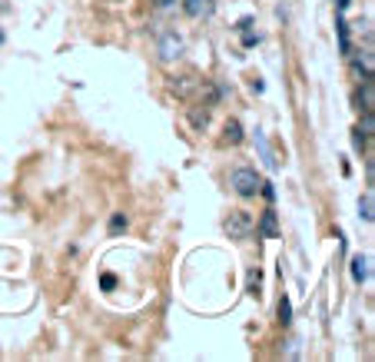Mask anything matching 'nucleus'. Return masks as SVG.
Masks as SVG:
<instances>
[{
  "instance_id": "obj_20",
  "label": "nucleus",
  "mask_w": 375,
  "mask_h": 362,
  "mask_svg": "<svg viewBox=\"0 0 375 362\" xmlns=\"http://www.w3.org/2000/svg\"><path fill=\"white\" fill-rule=\"evenodd\" d=\"M349 3H352V0H335V7H339V14H345V10H349Z\"/></svg>"
},
{
  "instance_id": "obj_7",
  "label": "nucleus",
  "mask_w": 375,
  "mask_h": 362,
  "mask_svg": "<svg viewBox=\"0 0 375 362\" xmlns=\"http://www.w3.org/2000/svg\"><path fill=\"white\" fill-rule=\"evenodd\" d=\"M335 31H339V50L349 57V54H352V44H349V24L342 20V14H339V20H335Z\"/></svg>"
},
{
  "instance_id": "obj_11",
  "label": "nucleus",
  "mask_w": 375,
  "mask_h": 362,
  "mask_svg": "<svg viewBox=\"0 0 375 362\" xmlns=\"http://www.w3.org/2000/svg\"><path fill=\"white\" fill-rule=\"evenodd\" d=\"M279 322H283V326H289V322H292V302H289V296H283V299H279Z\"/></svg>"
},
{
  "instance_id": "obj_9",
  "label": "nucleus",
  "mask_w": 375,
  "mask_h": 362,
  "mask_svg": "<svg viewBox=\"0 0 375 362\" xmlns=\"http://www.w3.org/2000/svg\"><path fill=\"white\" fill-rule=\"evenodd\" d=\"M240 140H242V126H240V120H229V123H226V143H233V147H236Z\"/></svg>"
},
{
  "instance_id": "obj_17",
  "label": "nucleus",
  "mask_w": 375,
  "mask_h": 362,
  "mask_svg": "<svg viewBox=\"0 0 375 362\" xmlns=\"http://www.w3.org/2000/svg\"><path fill=\"white\" fill-rule=\"evenodd\" d=\"M259 193L266 199H276V190H272V183H259Z\"/></svg>"
},
{
  "instance_id": "obj_3",
  "label": "nucleus",
  "mask_w": 375,
  "mask_h": 362,
  "mask_svg": "<svg viewBox=\"0 0 375 362\" xmlns=\"http://www.w3.org/2000/svg\"><path fill=\"white\" fill-rule=\"evenodd\" d=\"M180 50H183V37L180 33H163L160 37V60H173V57H180Z\"/></svg>"
},
{
  "instance_id": "obj_5",
  "label": "nucleus",
  "mask_w": 375,
  "mask_h": 362,
  "mask_svg": "<svg viewBox=\"0 0 375 362\" xmlns=\"http://www.w3.org/2000/svg\"><path fill=\"white\" fill-rule=\"evenodd\" d=\"M259 233H262L266 240H276V236H279V223H276V213L272 210L262 213V220H259Z\"/></svg>"
},
{
  "instance_id": "obj_12",
  "label": "nucleus",
  "mask_w": 375,
  "mask_h": 362,
  "mask_svg": "<svg viewBox=\"0 0 375 362\" xmlns=\"http://www.w3.org/2000/svg\"><path fill=\"white\" fill-rule=\"evenodd\" d=\"M190 120H193L196 130H206V123H210V110H203V113H199V110H193V113H190Z\"/></svg>"
},
{
  "instance_id": "obj_19",
  "label": "nucleus",
  "mask_w": 375,
  "mask_h": 362,
  "mask_svg": "<svg viewBox=\"0 0 375 362\" xmlns=\"http://www.w3.org/2000/svg\"><path fill=\"white\" fill-rule=\"evenodd\" d=\"M153 3H156V7H160V10H166V7H173V3H176V0H153Z\"/></svg>"
},
{
  "instance_id": "obj_16",
  "label": "nucleus",
  "mask_w": 375,
  "mask_h": 362,
  "mask_svg": "<svg viewBox=\"0 0 375 362\" xmlns=\"http://www.w3.org/2000/svg\"><path fill=\"white\" fill-rule=\"evenodd\" d=\"M259 283H262V272L253 270V272H249V289H253V296L259 293Z\"/></svg>"
},
{
  "instance_id": "obj_15",
  "label": "nucleus",
  "mask_w": 375,
  "mask_h": 362,
  "mask_svg": "<svg viewBox=\"0 0 375 362\" xmlns=\"http://www.w3.org/2000/svg\"><path fill=\"white\" fill-rule=\"evenodd\" d=\"M186 14H190V17L203 14V0H186Z\"/></svg>"
},
{
  "instance_id": "obj_18",
  "label": "nucleus",
  "mask_w": 375,
  "mask_h": 362,
  "mask_svg": "<svg viewBox=\"0 0 375 362\" xmlns=\"http://www.w3.org/2000/svg\"><path fill=\"white\" fill-rule=\"evenodd\" d=\"M100 286H103V289H113V286H117V279H113V276H103V279H100Z\"/></svg>"
},
{
  "instance_id": "obj_6",
  "label": "nucleus",
  "mask_w": 375,
  "mask_h": 362,
  "mask_svg": "<svg viewBox=\"0 0 375 362\" xmlns=\"http://www.w3.org/2000/svg\"><path fill=\"white\" fill-rule=\"evenodd\" d=\"M352 279H356V283H365V279H369V256L352 259Z\"/></svg>"
},
{
  "instance_id": "obj_2",
  "label": "nucleus",
  "mask_w": 375,
  "mask_h": 362,
  "mask_svg": "<svg viewBox=\"0 0 375 362\" xmlns=\"http://www.w3.org/2000/svg\"><path fill=\"white\" fill-rule=\"evenodd\" d=\"M229 186H233L240 197H256V193H259V176H256V170H249V166H240V170H233Z\"/></svg>"
},
{
  "instance_id": "obj_10",
  "label": "nucleus",
  "mask_w": 375,
  "mask_h": 362,
  "mask_svg": "<svg viewBox=\"0 0 375 362\" xmlns=\"http://www.w3.org/2000/svg\"><path fill=\"white\" fill-rule=\"evenodd\" d=\"M359 216L365 220V223H372V216H375L372 213V193H365V197L359 199Z\"/></svg>"
},
{
  "instance_id": "obj_1",
  "label": "nucleus",
  "mask_w": 375,
  "mask_h": 362,
  "mask_svg": "<svg viewBox=\"0 0 375 362\" xmlns=\"http://www.w3.org/2000/svg\"><path fill=\"white\" fill-rule=\"evenodd\" d=\"M223 227H226V233H229V240H249L256 223H253V216H249L246 210H229Z\"/></svg>"
},
{
  "instance_id": "obj_4",
  "label": "nucleus",
  "mask_w": 375,
  "mask_h": 362,
  "mask_svg": "<svg viewBox=\"0 0 375 362\" xmlns=\"http://www.w3.org/2000/svg\"><path fill=\"white\" fill-rule=\"evenodd\" d=\"M359 110H362V113H372V110H375V87H372V76H365V80H362Z\"/></svg>"
},
{
  "instance_id": "obj_8",
  "label": "nucleus",
  "mask_w": 375,
  "mask_h": 362,
  "mask_svg": "<svg viewBox=\"0 0 375 362\" xmlns=\"http://www.w3.org/2000/svg\"><path fill=\"white\" fill-rule=\"evenodd\" d=\"M256 143H259V150H262V160H266V166H269V170H276V166H279V160H272L269 143H266V136L259 133V130H256Z\"/></svg>"
},
{
  "instance_id": "obj_13",
  "label": "nucleus",
  "mask_w": 375,
  "mask_h": 362,
  "mask_svg": "<svg viewBox=\"0 0 375 362\" xmlns=\"http://www.w3.org/2000/svg\"><path fill=\"white\" fill-rule=\"evenodd\" d=\"M193 87H196V80H193V76H183L180 83H173V90L180 93V97H186V93L193 90Z\"/></svg>"
},
{
  "instance_id": "obj_14",
  "label": "nucleus",
  "mask_w": 375,
  "mask_h": 362,
  "mask_svg": "<svg viewBox=\"0 0 375 362\" xmlns=\"http://www.w3.org/2000/svg\"><path fill=\"white\" fill-rule=\"evenodd\" d=\"M123 229H126V216H123V213H117V216L110 220V233L117 236V233H123Z\"/></svg>"
},
{
  "instance_id": "obj_22",
  "label": "nucleus",
  "mask_w": 375,
  "mask_h": 362,
  "mask_svg": "<svg viewBox=\"0 0 375 362\" xmlns=\"http://www.w3.org/2000/svg\"><path fill=\"white\" fill-rule=\"evenodd\" d=\"M110 3H117V0H110Z\"/></svg>"
},
{
  "instance_id": "obj_21",
  "label": "nucleus",
  "mask_w": 375,
  "mask_h": 362,
  "mask_svg": "<svg viewBox=\"0 0 375 362\" xmlns=\"http://www.w3.org/2000/svg\"><path fill=\"white\" fill-rule=\"evenodd\" d=\"M3 40H7V33H3V27H0V47H3Z\"/></svg>"
}]
</instances>
